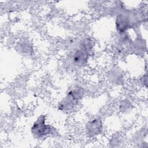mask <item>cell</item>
Returning a JSON list of instances; mask_svg holds the SVG:
<instances>
[{"instance_id": "1", "label": "cell", "mask_w": 148, "mask_h": 148, "mask_svg": "<svg viewBox=\"0 0 148 148\" xmlns=\"http://www.w3.org/2000/svg\"><path fill=\"white\" fill-rule=\"evenodd\" d=\"M45 118H43L41 116L34 124L32 127V132L34 135L37 136H42L51 133L52 130L45 125Z\"/></svg>"}, {"instance_id": "2", "label": "cell", "mask_w": 148, "mask_h": 148, "mask_svg": "<svg viewBox=\"0 0 148 148\" xmlns=\"http://www.w3.org/2000/svg\"><path fill=\"white\" fill-rule=\"evenodd\" d=\"M88 57V54L87 51L84 49H80L77 50L74 55L73 60L76 64H82L85 62Z\"/></svg>"}]
</instances>
